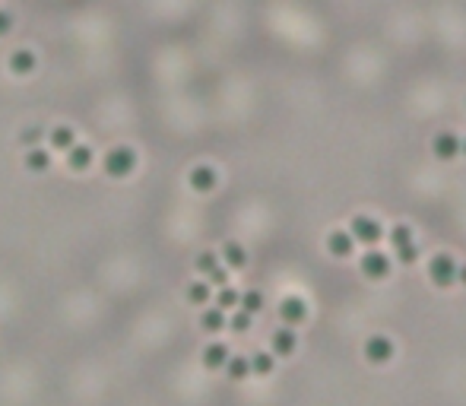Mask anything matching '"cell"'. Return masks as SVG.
I'll return each instance as SVG.
<instances>
[{
    "label": "cell",
    "instance_id": "1",
    "mask_svg": "<svg viewBox=\"0 0 466 406\" xmlns=\"http://www.w3.org/2000/svg\"><path fill=\"white\" fill-rule=\"evenodd\" d=\"M133 168H137V152H133L131 146H111L102 156V172L115 181L131 178Z\"/></svg>",
    "mask_w": 466,
    "mask_h": 406
},
{
    "label": "cell",
    "instance_id": "25",
    "mask_svg": "<svg viewBox=\"0 0 466 406\" xmlns=\"http://www.w3.org/2000/svg\"><path fill=\"white\" fill-rule=\"evenodd\" d=\"M226 327H232L235 333H247V331H251V314H247V311H241V308H235Z\"/></svg>",
    "mask_w": 466,
    "mask_h": 406
},
{
    "label": "cell",
    "instance_id": "12",
    "mask_svg": "<svg viewBox=\"0 0 466 406\" xmlns=\"http://www.w3.org/2000/svg\"><path fill=\"white\" fill-rule=\"evenodd\" d=\"M92 159H96V156H92L89 146H86V143H73L67 150V168H70V172H86V168L92 166Z\"/></svg>",
    "mask_w": 466,
    "mask_h": 406
},
{
    "label": "cell",
    "instance_id": "10",
    "mask_svg": "<svg viewBox=\"0 0 466 406\" xmlns=\"http://www.w3.org/2000/svg\"><path fill=\"white\" fill-rule=\"evenodd\" d=\"M352 248H356V241H352V235L346 232V229H333V232L327 235V251L333 257H340V261H343V257H349Z\"/></svg>",
    "mask_w": 466,
    "mask_h": 406
},
{
    "label": "cell",
    "instance_id": "22",
    "mask_svg": "<svg viewBox=\"0 0 466 406\" xmlns=\"http://www.w3.org/2000/svg\"><path fill=\"white\" fill-rule=\"evenodd\" d=\"M238 308L241 311H247V314H257V311H263V292H257V289H247L245 296L238 298Z\"/></svg>",
    "mask_w": 466,
    "mask_h": 406
},
{
    "label": "cell",
    "instance_id": "13",
    "mask_svg": "<svg viewBox=\"0 0 466 406\" xmlns=\"http://www.w3.org/2000/svg\"><path fill=\"white\" fill-rule=\"evenodd\" d=\"M22 166L29 168V172L41 175L51 168V152L45 150V146H32V150H26V156H22Z\"/></svg>",
    "mask_w": 466,
    "mask_h": 406
},
{
    "label": "cell",
    "instance_id": "27",
    "mask_svg": "<svg viewBox=\"0 0 466 406\" xmlns=\"http://www.w3.org/2000/svg\"><path fill=\"white\" fill-rule=\"evenodd\" d=\"M206 282H210V286H219V289H222V286H228V270L226 267H216L213 273L206 276Z\"/></svg>",
    "mask_w": 466,
    "mask_h": 406
},
{
    "label": "cell",
    "instance_id": "9",
    "mask_svg": "<svg viewBox=\"0 0 466 406\" xmlns=\"http://www.w3.org/2000/svg\"><path fill=\"white\" fill-rule=\"evenodd\" d=\"M7 67H10L13 76H29L35 67H38V57H35V51H29V48H16L13 55L7 57Z\"/></svg>",
    "mask_w": 466,
    "mask_h": 406
},
{
    "label": "cell",
    "instance_id": "2",
    "mask_svg": "<svg viewBox=\"0 0 466 406\" xmlns=\"http://www.w3.org/2000/svg\"><path fill=\"white\" fill-rule=\"evenodd\" d=\"M428 280L438 286V289H447L457 282V261L451 254H435L428 261Z\"/></svg>",
    "mask_w": 466,
    "mask_h": 406
},
{
    "label": "cell",
    "instance_id": "18",
    "mask_svg": "<svg viewBox=\"0 0 466 406\" xmlns=\"http://www.w3.org/2000/svg\"><path fill=\"white\" fill-rule=\"evenodd\" d=\"M226 324H228V317H226V311H222V308H206L203 314H200V327H203L206 333L226 331Z\"/></svg>",
    "mask_w": 466,
    "mask_h": 406
},
{
    "label": "cell",
    "instance_id": "20",
    "mask_svg": "<svg viewBox=\"0 0 466 406\" xmlns=\"http://www.w3.org/2000/svg\"><path fill=\"white\" fill-rule=\"evenodd\" d=\"M210 298H213V292H210V282L206 280H197L187 286V302L197 305V308H203V305H210Z\"/></svg>",
    "mask_w": 466,
    "mask_h": 406
},
{
    "label": "cell",
    "instance_id": "23",
    "mask_svg": "<svg viewBox=\"0 0 466 406\" xmlns=\"http://www.w3.org/2000/svg\"><path fill=\"white\" fill-rule=\"evenodd\" d=\"M216 267H219V254H216V251H203V254L194 261V270H197L200 276H210Z\"/></svg>",
    "mask_w": 466,
    "mask_h": 406
},
{
    "label": "cell",
    "instance_id": "4",
    "mask_svg": "<svg viewBox=\"0 0 466 406\" xmlns=\"http://www.w3.org/2000/svg\"><path fill=\"white\" fill-rule=\"evenodd\" d=\"M391 245L397 251L400 263H416L418 261V248L412 245V229L409 226H393L391 229Z\"/></svg>",
    "mask_w": 466,
    "mask_h": 406
},
{
    "label": "cell",
    "instance_id": "3",
    "mask_svg": "<svg viewBox=\"0 0 466 406\" xmlns=\"http://www.w3.org/2000/svg\"><path fill=\"white\" fill-rule=\"evenodd\" d=\"M349 235H352V241H362V245H368V248H371L374 241L384 238V229H381V222H377V219L358 213V216H352V222H349Z\"/></svg>",
    "mask_w": 466,
    "mask_h": 406
},
{
    "label": "cell",
    "instance_id": "30",
    "mask_svg": "<svg viewBox=\"0 0 466 406\" xmlns=\"http://www.w3.org/2000/svg\"><path fill=\"white\" fill-rule=\"evenodd\" d=\"M460 156H466V140H463V143H460Z\"/></svg>",
    "mask_w": 466,
    "mask_h": 406
},
{
    "label": "cell",
    "instance_id": "24",
    "mask_svg": "<svg viewBox=\"0 0 466 406\" xmlns=\"http://www.w3.org/2000/svg\"><path fill=\"white\" fill-rule=\"evenodd\" d=\"M238 298H241V292H235L232 286H222L219 296H216V308H222V311H235V308H238Z\"/></svg>",
    "mask_w": 466,
    "mask_h": 406
},
{
    "label": "cell",
    "instance_id": "16",
    "mask_svg": "<svg viewBox=\"0 0 466 406\" xmlns=\"http://www.w3.org/2000/svg\"><path fill=\"white\" fill-rule=\"evenodd\" d=\"M228 356H232V352H228L226 343H210L203 349V365L210 368V372H216V368H222V365L228 362Z\"/></svg>",
    "mask_w": 466,
    "mask_h": 406
},
{
    "label": "cell",
    "instance_id": "28",
    "mask_svg": "<svg viewBox=\"0 0 466 406\" xmlns=\"http://www.w3.org/2000/svg\"><path fill=\"white\" fill-rule=\"evenodd\" d=\"M13 29V13H7V10H0V38Z\"/></svg>",
    "mask_w": 466,
    "mask_h": 406
},
{
    "label": "cell",
    "instance_id": "6",
    "mask_svg": "<svg viewBox=\"0 0 466 406\" xmlns=\"http://www.w3.org/2000/svg\"><path fill=\"white\" fill-rule=\"evenodd\" d=\"M365 358H368L371 365H384L393 358V340L391 337H381V333H374V337L365 340Z\"/></svg>",
    "mask_w": 466,
    "mask_h": 406
},
{
    "label": "cell",
    "instance_id": "11",
    "mask_svg": "<svg viewBox=\"0 0 466 406\" xmlns=\"http://www.w3.org/2000/svg\"><path fill=\"white\" fill-rule=\"evenodd\" d=\"M432 150H435V156L438 159H457L460 156V137L457 133H451V131H441L438 137L432 140Z\"/></svg>",
    "mask_w": 466,
    "mask_h": 406
},
{
    "label": "cell",
    "instance_id": "19",
    "mask_svg": "<svg viewBox=\"0 0 466 406\" xmlns=\"http://www.w3.org/2000/svg\"><path fill=\"white\" fill-rule=\"evenodd\" d=\"M226 368V375L232 381H245L247 375H251V362H247V356H228V362L222 365Z\"/></svg>",
    "mask_w": 466,
    "mask_h": 406
},
{
    "label": "cell",
    "instance_id": "8",
    "mask_svg": "<svg viewBox=\"0 0 466 406\" xmlns=\"http://www.w3.org/2000/svg\"><path fill=\"white\" fill-rule=\"evenodd\" d=\"M187 184H191V191H197V194H210L216 184H219V175H216L213 166H194L191 172H187Z\"/></svg>",
    "mask_w": 466,
    "mask_h": 406
},
{
    "label": "cell",
    "instance_id": "21",
    "mask_svg": "<svg viewBox=\"0 0 466 406\" xmlns=\"http://www.w3.org/2000/svg\"><path fill=\"white\" fill-rule=\"evenodd\" d=\"M247 362H251V375H261V378L273 375V368H276V362H273V356H270V352H254Z\"/></svg>",
    "mask_w": 466,
    "mask_h": 406
},
{
    "label": "cell",
    "instance_id": "29",
    "mask_svg": "<svg viewBox=\"0 0 466 406\" xmlns=\"http://www.w3.org/2000/svg\"><path fill=\"white\" fill-rule=\"evenodd\" d=\"M457 282H463V286H466V267H457Z\"/></svg>",
    "mask_w": 466,
    "mask_h": 406
},
{
    "label": "cell",
    "instance_id": "17",
    "mask_svg": "<svg viewBox=\"0 0 466 406\" xmlns=\"http://www.w3.org/2000/svg\"><path fill=\"white\" fill-rule=\"evenodd\" d=\"M270 343H273V356H292L295 346H298V340H295L292 327H286V331H276Z\"/></svg>",
    "mask_w": 466,
    "mask_h": 406
},
{
    "label": "cell",
    "instance_id": "14",
    "mask_svg": "<svg viewBox=\"0 0 466 406\" xmlns=\"http://www.w3.org/2000/svg\"><path fill=\"white\" fill-rule=\"evenodd\" d=\"M48 143L54 146L57 152H67L70 146L76 143V131L70 124H57V127H51L48 131Z\"/></svg>",
    "mask_w": 466,
    "mask_h": 406
},
{
    "label": "cell",
    "instance_id": "5",
    "mask_svg": "<svg viewBox=\"0 0 466 406\" xmlns=\"http://www.w3.org/2000/svg\"><path fill=\"white\" fill-rule=\"evenodd\" d=\"M279 317L286 327H298V324L308 321V305H305V298L298 296H286L279 302Z\"/></svg>",
    "mask_w": 466,
    "mask_h": 406
},
{
    "label": "cell",
    "instance_id": "15",
    "mask_svg": "<svg viewBox=\"0 0 466 406\" xmlns=\"http://www.w3.org/2000/svg\"><path fill=\"white\" fill-rule=\"evenodd\" d=\"M222 261H226V270H245L247 251L241 248L238 241H226V245H222Z\"/></svg>",
    "mask_w": 466,
    "mask_h": 406
},
{
    "label": "cell",
    "instance_id": "26",
    "mask_svg": "<svg viewBox=\"0 0 466 406\" xmlns=\"http://www.w3.org/2000/svg\"><path fill=\"white\" fill-rule=\"evenodd\" d=\"M41 137H45V133H41V127H26V131L20 133V143L32 150V146H38V143H41Z\"/></svg>",
    "mask_w": 466,
    "mask_h": 406
},
{
    "label": "cell",
    "instance_id": "7",
    "mask_svg": "<svg viewBox=\"0 0 466 406\" xmlns=\"http://www.w3.org/2000/svg\"><path fill=\"white\" fill-rule=\"evenodd\" d=\"M358 270H362L368 280H387V273H391V257L381 254V251H368V254H362V261H358Z\"/></svg>",
    "mask_w": 466,
    "mask_h": 406
}]
</instances>
